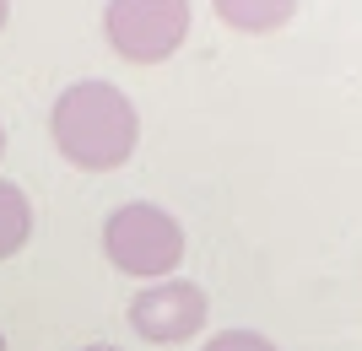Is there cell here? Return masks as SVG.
<instances>
[{
    "label": "cell",
    "mask_w": 362,
    "mask_h": 351,
    "mask_svg": "<svg viewBox=\"0 0 362 351\" xmlns=\"http://www.w3.org/2000/svg\"><path fill=\"white\" fill-rule=\"evenodd\" d=\"M81 351H119V346H103V340H98V346H81Z\"/></svg>",
    "instance_id": "cell-9"
},
{
    "label": "cell",
    "mask_w": 362,
    "mask_h": 351,
    "mask_svg": "<svg viewBox=\"0 0 362 351\" xmlns=\"http://www.w3.org/2000/svg\"><path fill=\"white\" fill-rule=\"evenodd\" d=\"M49 136H54V146H60V157L71 168L114 173L141 146V114L114 81L92 76V81H76V87H65L54 97Z\"/></svg>",
    "instance_id": "cell-1"
},
{
    "label": "cell",
    "mask_w": 362,
    "mask_h": 351,
    "mask_svg": "<svg viewBox=\"0 0 362 351\" xmlns=\"http://www.w3.org/2000/svg\"><path fill=\"white\" fill-rule=\"evenodd\" d=\"M206 319H211V297L200 281H184V275L146 281L130 297V330L151 346H184L206 330Z\"/></svg>",
    "instance_id": "cell-4"
},
{
    "label": "cell",
    "mask_w": 362,
    "mask_h": 351,
    "mask_svg": "<svg viewBox=\"0 0 362 351\" xmlns=\"http://www.w3.org/2000/svg\"><path fill=\"white\" fill-rule=\"evenodd\" d=\"M103 254L124 275L163 281L184 260V222L163 206H151V200H124L103 222Z\"/></svg>",
    "instance_id": "cell-2"
},
{
    "label": "cell",
    "mask_w": 362,
    "mask_h": 351,
    "mask_svg": "<svg viewBox=\"0 0 362 351\" xmlns=\"http://www.w3.org/2000/svg\"><path fill=\"white\" fill-rule=\"evenodd\" d=\"M33 238V200L22 184L0 179V260H11V254H22Z\"/></svg>",
    "instance_id": "cell-6"
},
{
    "label": "cell",
    "mask_w": 362,
    "mask_h": 351,
    "mask_svg": "<svg viewBox=\"0 0 362 351\" xmlns=\"http://www.w3.org/2000/svg\"><path fill=\"white\" fill-rule=\"evenodd\" d=\"M206 351H276V340L259 335V330H216L206 340Z\"/></svg>",
    "instance_id": "cell-7"
},
{
    "label": "cell",
    "mask_w": 362,
    "mask_h": 351,
    "mask_svg": "<svg viewBox=\"0 0 362 351\" xmlns=\"http://www.w3.org/2000/svg\"><path fill=\"white\" fill-rule=\"evenodd\" d=\"M211 6L227 28H238V32H276L298 11V0H211Z\"/></svg>",
    "instance_id": "cell-5"
},
{
    "label": "cell",
    "mask_w": 362,
    "mask_h": 351,
    "mask_svg": "<svg viewBox=\"0 0 362 351\" xmlns=\"http://www.w3.org/2000/svg\"><path fill=\"white\" fill-rule=\"evenodd\" d=\"M0 351H11V346H6V335H0Z\"/></svg>",
    "instance_id": "cell-11"
},
{
    "label": "cell",
    "mask_w": 362,
    "mask_h": 351,
    "mask_svg": "<svg viewBox=\"0 0 362 351\" xmlns=\"http://www.w3.org/2000/svg\"><path fill=\"white\" fill-rule=\"evenodd\" d=\"M6 22H11V0H0V32H6Z\"/></svg>",
    "instance_id": "cell-8"
},
{
    "label": "cell",
    "mask_w": 362,
    "mask_h": 351,
    "mask_svg": "<svg viewBox=\"0 0 362 351\" xmlns=\"http://www.w3.org/2000/svg\"><path fill=\"white\" fill-rule=\"evenodd\" d=\"M103 38L130 65H163L189 38V0H108Z\"/></svg>",
    "instance_id": "cell-3"
},
{
    "label": "cell",
    "mask_w": 362,
    "mask_h": 351,
    "mask_svg": "<svg viewBox=\"0 0 362 351\" xmlns=\"http://www.w3.org/2000/svg\"><path fill=\"white\" fill-rule=\"evenodd\" d=\"M0 157H6V124H0Z\"/></svg>",
    "instance_id": "cell-10"
}]
</instances>
